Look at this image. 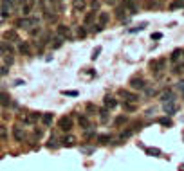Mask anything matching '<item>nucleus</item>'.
<instances>
[{
  "label": "nucleus",
  "instance_id": "obj_1",
  "mask_svg": "<svg viewBox=\"0 0 184 171\" xmlns=\"http://www.w3.org/2000/svg\"><path fill=\"white\" fill-rule=\"evenodd\" d=\"M16 25L20 27V29H31V27H38V20L36 18H33V16H25V18H20V20L16 22Z\"/></svg>",
  "mask_w": 184,
  "mask_h": 171
},
{
  "label": "nucleus",
  "instance_id": "obj_2",
  "mask_svg": "<svg viewBox=\"0 0 184 171\" xmlns=\"http://www.w3.org/2000/svg\"><path fill=\"white\" fill-rule=\"evenodd\" d=\"M15 7V2L13 0H2V7H0V16L2 18H7L11 15V11Z\"/></svg>",
  "mask_w": 184,
  "mask_h": 171
},
{
  "label": "nucleus",
  "instance_id": "obj_3",
  "mask_svg": "<svg viewBox=\"0 0 184 171\" xmlns=\"http://www.w3.org/2000/svg\"><path fill=\"white\" fill-rule=\"evenodd\" d=\"M58 126H60V130H63V131H69V130L74 126V121H72L69 115H63V117H60V121H58Z\"/></svg>",
  "mask_w": 184,
  "mask_h": 171
},
{
  "label": "nucleus",
  "instance_id": "obj_4",
  "mask_svg": "<svg viewBox=\"0 0 184 171\" xmlns=\"http://www.w3.org/2000/svg\"><path fill=\"white\" fill-rule=\"evenodd\" d=\"M58 36H60L61 40H71L72 38L71 27H67V25H58Z\"/></svg>",
  "mask_w": 184,
  "mask_h": 171
},
{
  "label": "nucleus",
  "instance_id": "obj_5",
  "mask_svg": "<svg viewBox=\"0 0 184 171\" xmlns=\"http://www.w3.org/2000/svg\"><path fill=\"white\" fill-rule=\"evenodd\" d=\"M13 137H15V140H25L27 139V133H25V130L22 126H15L13 128Z\"/></svg>",
  "mask_w": 184,
  "mask_h": 171
},
{
  "label": "nucleus",
  "instance_id": "obj_6",
  "mask_svg": "<svg viewBox=\"0 0 184 171\" xmlns=\"http://www.w3.org/2000/svg\"><path fill=\"white\" fill-rule=\"evenodd\" d=\"M130 86H132L134 90H143L144 86H146V83H144L143 77H132L130 79Z\"/></svg>",
  "mask_w": 184,
  "mask_h": 171
},
{
  "label": "nucleus",
  "instance_id": "obj_7",
  "mask_svg": "<svg viewBox=\"0 0 184 171\" xmlns=\"http://www.w3.org/2000/svg\"><path fill=\"white\" fill-rule=\"evenodd\" d=\"M163 110L168 114V115H173L175 112L179 110V106L175 105V101H170V103H163Z\"/></svg>",
  "mask_w": 184,
  "mask_h": 171
},
{
  "label": "nucleus",
  "instance_id": "obj_8",
  "mask_svg": "<svg viewBox=\"0 0 184 171\" xmlns=\"http://www.w3.org/2000/svg\"><path fill=\"white\" fill-rule=\"evenodd\" d=\"M128 15H130V13L126 11L125 6H117V7H116V18H117V20H125Z\"/></svg>",
  "mask_w": 184,
  "mask_h": 171
},
{
  "label": "nucleus",
  "instance_id": "obj_9",
  "mask_svg": "<svg viewBox=\"0 0 184 171\" xmlns=\"http://www.w3.org/2000/svg\"><path fill=\"white\" fill-rule=\"evenodd\" d=\"M0 54L2 56H9V54H13V45L7 42H2L0 43Z\"/></svg>",
  "mask_w": 184,
  "mask_h": 171
},
{
  "label": "nucleus",
  "instance_id": "obj_10",
  "mask_svg": "<svg viewBox=\"0 0 184 171\" xmlns=\"http://www.w3.org/2000/svg\"><path fill=\"white\" fill-rule=\"evenodd\" d=\"M2 38L6 40V42H9V40H13V42H18L20 38H18V34H16V31L15 29H11V31H6L4 34H2Z\"/></svg>",
  "mask_w": 184,
  "mask_h": 171
},
{
  "label": "nucleus",
  "instance_id": "obj_11",
  "mask_svg": "<svg viewBox=\"0 0 184 171\" xmlns=\"http://www.w3.org/2000/svg\"><path fill=\"white\" fill-rule=\"evenodd\" d=\"M117 96L123 97V99H126V101H137V96L132 94V92H128V90H119Z\"/></svg>",
  "mask_w": 184,
  "mask_h": 171
},
{
  "label": "nucleus",
  "instance_id": "obj_12",
  "mask_svg": "<svg viewBox=\"0 0 184 171\" xmlns=\"http://www.w3.org/2000/svg\"><path fill=\"white\" fill-rule=\"evenodd\" d=\"M163 67H164V60H155V61L150 63V69L155 74H159V70H163Z\"/></svg>",
  "mask_w": 184,
  "mask_h": 171
},
{
  "label": "nucleus",
  "instance_id": "obj_13",
  "mask_svg": "<svg viewBox=\"0 0 184 171\" xmlns=\"http://www.w3.org/2000/svg\"><path fill=\"white\" fill-rule=\"evenodd\" d=\"M103 103H105V108H107V110H112V108L117 106V101H116L114 97H110V96L105 97V99H103Z\"/></svg>",
  "mask_w": 184,
  "mask_h": 171
},
{
  "label": "nucleus",
  "instance_id": "obj_14",
  "mask_svg": "<svg viewBox=\"0 0 184 171\" xmlns=\"http://www.w3.org/2000/svg\"><path fill=\"white\" fill-rule=\"evenodd\" d=\"M85 7H87V2H85V0H72V9L74 11L80 13V11H83Z\"/></svg>",
  "mask_w": 184,
  "mask_h": 171
},
{
  "label": "nucleus",
  "instance_id": "obj_15",
  "mask_svg": "<svg viewBox=\"0 0 184 171\" xmlns=\"http://www.w3.org/2000/svg\"><path fill=\"white\" fill-rule=\"evenodd\" d=\"M161 99H163V103H170V101H175V96L172 90H164L161 94Z\"/></svg>",
  "mask_w": 184,
  "mask_h": 171
},
{
  "label": "nucleus",
  "instance_id": "obj_16",
  "mask_svg": "<svg viewBox=\"0 0 184 171\" xmlns=\"http://www.w3.org/2000/svg\"><path fill=\"white\" fill-rule=\"evenodd\" d=\"M0 105L2 106H9L11 105V96L7 92H0Z\"/></svg>",
  "mask_w": 184,
  "mask_h": 171
},
{
  "label": "nucleus",
  "instance_id": "obj_17",
  "mask_svg": "<svg viewBox=\"0 0 184 171\" xmlns=\"http://www.w3.org/2000/svg\"><path fill=\"white\" fill-rule=\"evenodd\" d=\"M78 123H80V126H81L83 130L90 128V121H89L87 115H78Z\"/></svg>",
  "mask_w": 184,
  "mask_h": 171
},
{
  "label": "nucleus",
  "instance_id": "obj_18",
  "mask_svg": "<svg viewBox=\"0 0 184 171\" xmlns=\"http://www.w3.org/2000/svg\"><path fill=\"white\" fill-rule=\"evenodd\" d=\"M108 23V13H99V16H98V25L99 27H105Z\"/></svg>",
  "mask_w": 184,
  "mask_h": 171
},
{
  "label": "nucleus",
  "instance_id": "obj_19",
  "mask_svg": "<svg viewBox=\"0 0 184 171\" xmlns=\"http://www.w3.org/2000/svg\"><path fill=\"white\" fill-rule=\"evenodd\" d=\"M43 18H45L47 22H54L56 20V15H54V11L52 9H45L43 11Z\"/></svg>",
  "mask_w": 184,
  "mask_h": 171
},
{
  "label": "nucleus",
  "instance_id": "obj_20",
  "mask_svg": "<svg viewBox=\"0 0 184 171\" xmlns=\"http://www.w3.org/2000/svg\"><path fill=\"white\" fill-rule=\"evenodd\" d=\"M18 51H20L22 54H29V43L27 42H20V40H18Z\"/></svg>",
  "mask_w": 184,
  "mask_h": 171
},
{
  "label": "nucleus",
  "instance_id": "obj_21",
  "mask_svg": "<svg viewBox=\"0 0 184 171\" xmlns=\"http://www.w3.org/2000/svg\"><path fill=\"white\" fill-rule=\"evenodd\" d=\"M94 20H96V11H90V13H87V15H85V18H83V22H85V25H89V23H92Z\"/></svg>",
  "mask_w": 184,
  "mask_h": 171
},
{
  "label": "nucleus",
  "instance_id": "obj_22",
  "mask_svg": "<svg viewBox=\"0 0 184 171\" xmlns=\"http://www.w3.org/2000/svg\"><path fill=\"white\" fill-rule=\"evenodd\" d=\"M76 144V137H72V135H67L65 139H63V146H67V148H71Z\"/></svg>",
  "mask_w": 184,
  "mask_h": 171
},
{
  "label": "nucleus",
  "instance_id": "obj_23",
  "mask_svg": "<svg viewBox=\"0 0 184 171\" xmlns=\"http://www.w3.org/2000/svg\"><path fill=\"white\" fill-rule=\"evenodd\" d=\"M181 54H182L181 49H175L173 52H172V56H170V60H172V61H179V60H181Z\"/></svg>",
  "mask_w": 184,
  "mask_h": 171
},
{
  "label": "nucleus",
  "instance_id": "obj_24",
  "mask_svg": "<svg viewBox=\"0 0 184 171\" xmlns=\"http://www.w3.org/2000/svg\"><path fill=\"white\" fill-rule=\"evenodd\" d=\"M179 7H184V0H173L170 4V9H179Z\"/></svg>",
  "mask_w": 184,
  "mask_h": 171
},
{
  "label": "nucleus",
  "instance_id": "obj_25",
  "mask_svg": "<svg viewBox=\"0 0 184 171\" xmlns=\"http://www.w3.org/2000/svg\"><path fill=\"white\" fill-rule=\"evenodd\" d=\"M42 123H43V124H51L52 123V114H43V115H42Z\"/></svg>",
  "mask_w": 184,
  "mask_h": 171
},
{
  "label": "nucleus",
  "instance_id": "obj_26",
  "mask_svg": "<svg viewBox=\"0 0 184 171\" xmlns=\"http://www.w3.org/2000/svg\"><path fill=\"white\" fill-rule=\"evenodd\" d=\"M31 11H33L31 6H27V4H24V6H22V15H24V16H29Z\"/></svg>",
  "mask_w": 184,
  "mask_h": 171
},
{
  "label": "nucleus",
  "instance_id": "obj_27",
  "mask_svg": "<svg viewBox=\"0 0 184 171\" xmlns=\"http://www.w3.org/2000/svg\"><path fill=\"white\" fill-rule=\"evenodd\" d=\"M4 63H6V67H11V65L15 63V58H13V54H9V56H4Z\"/></svg>",
  "mask_w": 184,
  "mask_h": 171
},
{
  "label": "nucleus",
  "instance_id": "obj_28",
  "mask_svg": "<svg viewBox=\"0 0 184 171\" xmlns=\"http://www.w3.org/2000/svg\"><path fill=\"white\" fill-rule=\"evenodd\" d=\"M98 114H99V119H101L103 123H105V121H108V110H107V108H105V110H99Z\"/></svg>",
  "mask_w": 184,
  "mask_h": 171
},
{
  "label": "nucleus",
  "instance_id": "obj_29",
  "mask_svg": "<svg viewBox=\"0 0 184 171\" xmlns=\"http://www.w3.org/2000/svg\"><path fill=\"white\" fill-rule=\"evenodd\" d=\"M146 153H148V155H153V157H159V155H161V150H157V148H146Z\"/></svg>",
  "mask_w": 184,
  "mask_h": 171
},
{
  "label": "nucleus",
  "instance_id": "obj_30",
  "mask_svg": "<svg viewBox=\"0 0 184 171\" xmlns=\"http://www.w3.org/2000/svg\"><path fill=\"white\" fill-rule=\"evenodd\" d=\"M78 90H63V96H69V97H78Z\"/></svg>",
  "mask_w": 184,
  "mask_h": 171
},
{
  "label": "nucleus",
  "instance_id": "obj_31",
  "mask_svg": "<svg viewBox=\"0 0 184 171\" xmlns=\"http://www.w3.org/2000/svg\"><path fill=\"white\" fill-rule=\"evenodd\" d=\"M126 121H128V119L125 117V115H121V117H117L116 121H114V124H116V126H121V124H125Z\"/></svg>",
  "mask_w": 184,
  "mask_h": 171
},
{
  "label": "nucleus",
  "instance_id": "obj_32",
  "mask_svg": "<svg viewBox=\"0 0 184 171\" xmlns=\"http://www.w3.org/2000/svg\"><path fill=\"white\" fill-rule=\"evenodd\" d=\"M99 52H101V47H96V49H94V51H92V60H98V58H99Z\"/></svg>",
  "mask_w": 184,
  "mask_h": 171
},
{
  "label": "nucleus",
  "instance_id": "obj_33",
  "mask_svg": "<svg viewBox=\"0 0 184 171\" xmlns=\"http://www.w3.org/2000/svg\"><path fill=\"white\" fill-rule=\"evenodd\" d=\"M159 123H161L163 126H172V121H170L168 117H161L159 119Z\"/></svg>",
  "mask_w": 184,
  "mask_h": 171
},
{
  "label": "nucleus",
  "instance_id": "obj_34",
  "mask_svg": "<svg viewBox=\"0 0 184 171\" xmlns=\"http://www.w3.org/2000/svg\"><path fill=\"white\" fill-rule=\"evenodd\" d=\"M18 119H20L22 123H29V115H27L25 112H22V114H18Z\"/></svg>",
  "mask_w": 184,
  "mask_h": 171
},
{
  "label": "nucleus",
  "instance_id": "obj_35",
  "mask_svg": "<svg viewBox=\"0 0 184 171\" xmlns=\"http://www.w3.org/2000/svg\"><path fill=\"white\" fill-rule=\"evenodd\" d=\"M130 135H132V130H126V131H123L121 135H119V139H121V140H125V139H128Z\"/></svg>",
  "mask_w": 184,
  "mask_h": 171
},
{
  "label": "nucleus",
  "instance_id": "obj_36",
  "mask_svg": "<svg viewBox=\"0 0 184 171\" xmlns=\"http://www.w3.org/2000/svg\"><path fill=\"white\" fill-rule=\"evenodd\" d=\"M146 25H148V23H139L137 27H134V29H130V32H137V31H143V29H144V27H146Z\"/></svg>",
  "mask_w": 184,
  "mask_h": 171
},
{
  "label": "nucleus",
  "instance_id": "obj_37",
  "mask_svg": "<svg viewBox=\"0 0 184 171\" xmlns=\"http://www.w3.org/2000/svg\"><path fill=\"white\" fill-rule=\"evenodd\" d=\"M52 47H54V49H58V47H61V43H63V40H61L60 36H58V38H56V40H52Z\"/></svg>",
  "mask_w": 184,
  "mask_h": 171
},
{
  "label": "nucleus",
  "instance_id": "obj_38",
  "mask_svg": "<svg viewBox=\"0 0 184 171\" xmlns=\"http://www.w3.org/2000/svg\"><path fill=\"white\" fill-rule=\"evenodd\" d=\"M98 140H99V142H103V144H107V142L110 140V135H99V137H98Z\"/></svg>",
  "mask_w": 184,
  "mask_h": 171
},
{
  "label": "nucleus",
  "instance_id": "obj_39",
  "mask_svg": "<svg viewBox=\"0 0 184 171\" xmlns=\"http://www.w3.org/2000/svg\"><path fill=\"white\" fill-rule=\"evenodd\" d=\"M90 7H92L94 11L99 9V0H92V2H90Z\"/></svg>",
  "mask_w": 184,
  "mask_h": 171
},
{
  "label": "nucleus",
  "instance_id": "obj_40",
  "mask_svg": "<svg viewBox=\"0 0 184 171\" xmlns=\"http://www.w3.org/2000/svg\"><path fill=\"white\" fill-rule=\"evenodd\" d=\"M173 72H175V74H182V72H184V65H177Z\"/></svg>",
  "mask_w": 184,
  "mask_h": 171
},
{
  "label": "nucleus",
  "instance_id": "obj_41",
  "mask_svg": "<svg viewBox=\"0 0 184 171\" xmlns=\"http://www.w3.org/2000/svg\"><path fill=\"white\" fill-rule=\"evenodd\" d=\"M125 110L132 112V110H135V105H132V103H125Z\"/></svg>",
  "mask_w": 184,
  "mask_h": 171
},
{
  "label": "nucleus",
  "instance_id": "obj_42",
  "mask_svg": "<svg viewBox=\"0 0 184 171\" xmlns=\"http://www.w3.org/2000/svg\"><path fill=\"white\" fill-rule=\"evenodd\" d=\"M38 119H40L38 114H31V115H29V123H34V121H38Z\"/></svg>",
  "mask_w": 184,
  "mask_h": 171
},
{
  "label": "nucleus",
  "instance_id": "obj_43",
  "mask_svg": "<svg viewBox=\"0 0 184 171\" xmlns=\"http://www.w3.org/2000/svg\"><path fill=\"white\" fill-rule=\"evenodd\" d=\"M163 38V32H153L152 34V40H161Z\"/></svg>",
  "mask_w": 184,
  "mask_h": 171
},
{
  "label": "nucleus",
  "instance_id": "obj_44",
  "mask_svg": "<svg viewBox=\"0 0 184 171\" xmlns=\"http://www.w3.org/2000/svg\"><path fill=\"white\" fill-rule=\"evenodd\" d=\"M7 72H9V69H7L6 65H4V67H0V76H6Z\"/></svg>",
  "mask_w": 184,
  "mask_h": 171
},
{
  "label": "nucleus",
  "instance_id": "obj_45",
  "mask_svg": "<svg viewBox=\"0 0 184 171\" xmlns=\"http://www.w3.org/2000/svg\"><path fill=\"white\" fill-rule=\"evenodd\" d=\"M144 92H146V96H153L155 94V88H146L144 86Z\"/></svg>",
  "mask_w": 184,
  "mask_h": 171
},
{
  "label": "nucleus",
  "instance_id": "obj_46",
  "mask_svg": "<svg viewBox=\"0 0 184 171\" xmlns=\"http://www.w3.org/2000/svg\"><path fill=\"white\" fill-rule=\"evenodd\" d=\"M85 34H87V31H85L83 27H80V29H78V36H80V38H85Z\"/></svg>",
  "mask_w": 184,
  "mask_h": 171
},
{
  "label": "nucleus",
  "instance_id": "obj_47",
  "mask_svg": "<svg viewBox=\"0 0 184 171\" xmlns=\"http://www.w3.org/2000/svg\"><path fill=\"white\" fill-rule=\"evenodd\" d=\"M22 2H24V4H27V6H31V7L36 4V0H22Z\"/></svg>",
  "mask_w": 184,
  "mask_h": 171
},
{
  "label": "nucleus",
  "instance_id": "obj_48",
  "mask_svg": "<svg viewBox=\"0 0 184 171\" xmlns=\"http://www.w3.org/2000/svg\"><path fill=\"white\" fill-rule=\"evenodd\" d=\"M144 6H146V7H157V2H146Z\"/></svg>",
  "mask_w": 184,
  "mask_h": 171
},
{
  "label": "nucleus",
  "instance_id": "obj_49",
  "mask_svg": "<svg viewBox=\"0 0 184 171\" xmlns=\"http://www.w3.org/2000/svg\"><path fill=\"white\" fill-rule=\"evenodd\" d=\"M38 32H40V27H33V31H31V34H33V36H36Z\"/></svg>",
  "mask_w": 184,
  "mask_h": 171
},
{
  "label": "nucleus",
  "instance_id": "obj_50",
  "mask_svg": "<svg viewBox=\"0 0 184 171\" xmlns=\"http://www.w3.org/2000/svg\"><path fill=\"white\" fill-rule=\"evenodd\" d=\"M0 135H2V137L6 135V126H0Z\"/></svg>",
  "mask_w": 184,
  "mask_h": 171
},
{
  "label": "nucleus",
  "instance_id": "obj_51",
  "mask_svg": "<svg viewBox=\"0 0 184 171\" xmlns=\"http://www.w3.org/2000/svg\"><path fill=\"white\" fill-rule=\"evenodd\" d=\"M179 88H181V92L184 94V81H181V83H179Z\"/></svg>",
  "mask_w": 184,
  "mask_h": 171
},
{
  "label": "nucleus",
  "instance_id": "obj_52",
  "mask_svg": "<svg viewBox=\"0 0 184 171\" xmlns=\"http://www.w3.org/2000/svg\"><path fill=\"white\" fill-rule=\"evenodd\" d=\"M87 110H90V112H94L96 108H94V105H87Z\"/></svg>",
  "mask_w": 184,
  "mask_h": 171
},
{
  "label": "nucleus",
  "instance_id": "obj_53",
  "mask_svg": "<svg viewBox=\"0 0 184 171\" xmlns=\"http://www.w3.org/2000/svg\"><path fill=\"white\" fill-rule=\"evenodd\" d=\"M107 4H116V0H105Z\"/></svg>",
  "mask_w": 184,
  "mask_h": 171
},
{
  "label": "nucleus",
  "instance_id": "obj_54",
  "mask_svg": "<svg viewBox=\"0 0 184 171\" xmlns=\"http://www.w3.org/2000/svg\"><path fill=\"white\" fill-rule=\"evenodd\" d=\"M182 56H184V52H182Z\"/></svg>",
  "mask_w": 184,
  "mask_h": 171
}]
</instances>
